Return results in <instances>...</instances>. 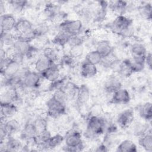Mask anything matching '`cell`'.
I'll use <instances>...</instances> for the list:
<instances>
[{
    "mask_svg": "<svg viewBox=\"0 0 152 152\" xmlns=\"http://www.w3.org/2000/svg\"><path fill=\"white\" fill-rule=\"evenodd\" d=\"M106 119L103 116H88L84 137L90 140H94L105 131Z\"/></svg>",
    "mask_w": 152,
    "mask_h": 152,
    "instance_id": "obj_1",
    "label": "cell"
},
{
    "mask_svg": "<svg viewBox=\"0 0 152 152\" xmlns=\"http://www.w3.org/2000/svg\"><path fill=\"white\" fill-rule=\"evenodd\" d=\"M64 141L65 151H78L84 147L81 133L75 129L69 130L64 137Z\"/></svg>",
    "mask_w": 152,
    "mask_h": 152,
    "instance_id": "obj_2",
    "label": "cell"
},
{
    "mask_svg": "<svg viewBox=\"0 0 152 152\" xmlns=\"http://www.w3.org/2000/svg\"><path fill=\"white\" fill-rule=\"evenodd\" d=\"M46 107L48 115L53 119H57L62 115L66 113V105L56 101L52 97L48 100Z\"/></svg>",
    "mask_w": 152,
    "mask_h": 152,
    "instance_id": "obj_3",
    "label": "cell"
},
{
    "mask_svg": "<svg viewBox=\"0 0 152 152\" xmlns=\"http://www.w3.org/2000/svg\"><path fill=\"white\" fill-rule=\"evenodd\" d=\"M59 31L66 32L71 36L80 34L83 28V22L80 20H65L58 25Z\"/></svg>",
    "mask_w": 152,
    "mask_h": 152,
    "instance_id": "obj_4",
    "label": "cell"
},
{
    "mask_svg": "<svg viewBox=\"0 0 152 152\" xmlns=\"http://www.w3.org/2000/svg\"><path fill=\"white\" fill-rule=\"evenodd\" d=\"M42 78V75L37 72L27 70L23 78V85L26 88H37L40 86Z\"/></svg>",
    "mask_w": 152,
    "mask_h": 152,
    "instance_id": "obj_5",
    "label": "cell"
},
{
    "mask_svg": "<svg viewBox=\"0 0 152 152\" xmlns=\"http://www.w3.org/2000/svg\"><path fill=\"white\" fill-rule=\"evenodd\" d=\"M132 25V20L124 15H118L109 25V28L115 33L119 34L126 28Z\"/></svg>",
    "mask_w": 152,
    "mask_h": 152,
    "instance_id": "obj_6",
    "label": "cell"
},
{
    "mask_svg": "<svg viewBox=\"0 0 152 152\" xmlns=\"http://www.w3.org/2000/svg\"><path fill=\"white\" fill-rule=\"evenodd\" d=\"M130 100L129 91L126 89L121 88L112 94L109 102L115 104H125L128 103Z\"/></svg>",
    "mask_w": 152,
    "mask_h": 152,
    "instance_id": "obj_7",
    "label": "cell"
},
{
    "mask_svg": "<svg viewBox=\"0 0 152 152\" xmlns=\"http://www.w3.org/2000/svg\"><path fill=\"white\" fill-rule=\"evenodd\" d=\"M18 91L15 87H7L1 95V103H15L20 100Z\"/></svg>",
    "mask_w": 152,
    "mask_h": 152,
    "instance_id": "obj_8",
    "label": "cell"
},
{
    "mask_svg": "<svg viewBox=\"0 0 152 152\" xmlns=\"http://www.w3.org/2000/svg\"><path fill=\"white\" fill-rule=\"evenodd\" d=\"M134 119V112L131 109H126L121 112L116 118L118 125L124 129L128 128L132 124Z\"/></svg>",
    "mask_w": 152,
    "mask_h": 152,
    "instance_id": "obj_9",
    "label": "cell"
},
{
    "mask_svg": "<svg viewBox=\"0 0 152 152\" xmlns=\"http://www.w3.org/2000/svg\"><path fill=\"white\" fill-rule=\"evenodd\" d=\"M17 110V105L13 103H1V124L12 118Z\"/></svg>",
    "mask_w": 152,
    "mask_h": 152,
    "instance_id": "obj_10",
    "label": "cell"
},
{
    "mask_svg": "<svg viewBox=\"0 0 152 152\" xmlns=\"http://www.w3.org/2000/svg\"><path fill=\"white\" fill-rule=\"evenodd\" d=\"M1 33L11 32L14 30L17 21L13 15L4 14L1 15Z\"/></svg>",
    "mask_w": 152,
    "mask_h": 152,
    "instance_id": "obj_11",
    "label": "cell"
},
{
    "mask_svg": "<svg viewBox=\"0 0 152 152\" xmlns=\"http://www.w3.org/2000/svg\"><path fill=\"white\" fill-rule=\"evenodd\" d=\"M4 145V147L1 146V151H18L23 148L22 142L18 139L15 138L12 136H10L7 138L5 143H1Z\"/></svg>",
    "mask_w": 152,
    "mask_h": 152,
    "instance_id": "obj_12",
    "label": "cell"
},
{
    "mask_svg": "<svg viewBox=\"0 0 152 152\" xmlns=\"http://www.w3.org/2000/svg\"><path fill=\"white\" fill-rule=\"evenodd\" d=\"M90 97V90L86 84H81L79 87L76 96L77 103L79 106L87 103Z\"/></svg>",
    "mask_w": 152,
    "mask_h": 152,
    "instance_id": "obj_13",
    "label": "cell"
},
{
    "mask_svg": "<svg viewBox=\"0 0 152 152\" xmlns=\"http://www.w3.org/2000/svg\"><path fill=\"white\" fill-rule=\"evenodd\" d=\"M122 88V84L118 78L113 76L109 77L104 82L103 89L107 94H112L114 92Z\"/></svg>",
    "mask_w": 152,
    "mask_h": 152,
    "instance_id": "obj_14",
    "label": "cell"
},
{
    "mask_svg": "<svg viewBox=\"0 0 152 152\" xmlns=\"http://www.w3.org/2000/svg\"><path fill=\"white\" fill-rule=\"evenodd\" d=\"M54 63L51 62L49 59L45 56L43 54L39 56L34 62L35 71L39 74H42L49 67H50Z\"/></svg>",
    "mask_w": 152,
    "mask_h": 152,
    "instance_id": "obj_15",
    "label": "cell"
},
{
    "mask_svg": "<svg viewBox=\"0 0 152 152\" xmlns=\"http://www.w3.org/2000/svg\"><path fill=\"white\" fill-rule=\"evenodd\" d=\"M60 74L59 67L56 64H53L41 75L43 78L50 83H52L59 78Z\"/></svg>",
    "mask_w": 152,
    "mask_h": 152,
    "instance_id": "obj_16",
    "label": "cell"
},
{
    "mask_svg": "<svg viewBox=\"0 0 152 152\" xmlns=\"http://www.w3.org/2000/svg\"><path fill=\"white\" fill-rule=\"evenodd\" d=\"M38 134V131L34 124L31 122L26 124L21 131V136L26 141L35 138Z\"/></svg>",
    "mask_w": 152,
    "mask_h": 152,
    "instance_id": "obj_17",
    "label": "cell"
},
{
    "mask_svg": "<svg viewBox=\"0 0 152 152\" xmlns=\"http://www.w3.org/2000/svg\"><path fill=\"white\" fill-rule=\"evenodd\" d=\"M113 48L107 40H100L97 42L96 45V50H97L102 58L107 57L112 53Z\"/></svg>",
    "mask_w": 152,
    "mask_h": 152,
    "instance_id": "obj_18",
    "label": "cell"
},
{
    "mask_svg": "<svg viewBox=\"0 0 152 152\" xmlns=\"http://www.w3.org/2000/svg\"><path fill=\"white\" fill-rule=\"evenodd\" d=\"M97 73L96 65L90 64L86 61L82 63L80 68L81 75L86 78H91L95 76Z\"/></svg>",
    "mask_w": 152,
    "mask_h": 152,
    "instance_id": "obj_19",
    "label": "cell"
},
{
    "mask_svg": "<svg viewBox=\"0 0 152 152\" xmlns=\"http://www.w3.org/2000/svg\"><path fill=\"white\" fill-rule=\"evenodd\" d=\"M17 40V35L11 32L1 33V48H11Z\"/></svg>",
    "mask_w": 152,
    "mask_h": 152,
    "instance_id": "obj_20",
    "label": "cell"
},
{
    "mask_svg": "<svg viewBox=\"0 0 152 152\" xmlns=\"http://www.w3.org/2000/svg\"><path fill=\"white\" fill-rule=\"evenodd\" d=\"M1 126L5 129L9 137L12 136V135L17 132L20 129V123L14 119H7L5 122L2 123Z\"/></svg>",
    "mask_w": 152,
    "mask_h": 152,
    "instance_id": "obj_21",
    "label": "cell"
},
{
    "mask_svg": "<svg viewBox=\"0 0 152 152\" xmlns=\"http://www.w3.org/2000/svg\"><path fill=\"white\" fill-rule=\"evenodd\" d=\"M33 28L32 23L27 19L21 18L17 21L15 28L14 32L18 36L21 33H23L29 30H31Z\"/></svg>",
    "mask_w": 152,
    "mask_h": 152,
    "instance_id": "obj_22",
    "label": "cell"
},
{
    "mask_svg": "<svg viewBox=\"0 0 152 152\" xmlns=\"http://www.w3.org/2000/svg\"><path fill=\"white\" fill-rule=\"evenodd\" d=\"M117 71L118 74L123 78H128L131 76L133 72L131 67L129 59H124L119 63Z\"/></svg>",
    "mask_w": 152,
    "mask_h": 152,
    "instance_id": "obj_23",
    "label": "cell"
},
{
    "mask_svg": "<svg viewBox=\"0 0 152 152\" xmlns=\"http://www.w3.org/2000/svg\"><path fill=\"white\" fill-rule=\"evenodd\" d=\"M21 65L12 60L5 68L3 72H1V75L6 78H12L15 76L20 70Z\"/></svg>",
    "mask_w": 152,
    "mask_h": 152,
    "instance_id": "obj_24",
    "label": "cell"
},
{
    "mask_svg": "<svg viewBox=\"0 0 152 152\" xmlns=\"http://www.w3.org/2000/svg\"><path fill=\"white\" fill-rule=\"evenodd\" d=\"M11 48L15 52L26 57L31 48V45L30 43L17 40Z\"/></svg>",
    "mask_w": 152,
    "mask_h": 152,
    "instance_id": "obj_25",
    "label": "cell"
},
{
    "mask_svg": "<svg viewBox=\"0 0 152 152\" xmlns=\"http://www.w3.org/2000/svg\"><path fill=\"white\" fill-rule=\"evenodd\" d=\"M139 115L147 121H151L152 118V107L151 102H146L138 107Z\"/></svg>",
    "mask_w": 152,
    "mask_h": 152,
    "instance_id": "obj_26",
    "label": "cell"
},
{
    "mask_svg": "<svg viewBox=\"0 0 152 152\" xmlns=\"http://www.w3.org/2000/svg\"><path fill=\"white\" fill-rule=\"evenodd\" d=\"M128 4L126 1H112L108 4V7L112 11L118 14L119 15H124L126 11Z\"/></svg>",
    "mask_w": 152,
    "mask_h": 152,
    "instance_id": "obj_27",
    "label": "cell"
},
{
    "mask_svg": "<svg viewBox=\"0 0 152 152\" xmlns=\"http://www.w3.org/2000/svg\"><path fill=\"white\" fill-rule=\"evenodd\" d=\"M138 144L145 151L149 152L152 151V135L151 130L139 137Z\"/></svg>",
    "mask_w": 152,
    "mask_h": 152,
    "instance_id": "obj_28",
    "label": "cell"
},
{
    "mask_svg": "<svg viewBox=\"0 0 152 152\" xmlns=\"http://www.w3.org/2000/svg\"><path fill=\"white\" fill-rule=\"evenodd\" d=\"M145 56L132 57V59H129L131 67L133 73L141 72L144 69L145 65Z\"/></svg>",
    "mask_w": 152,
    "mask_h": 152,
    "instance_id": "obj_29",
    "label": "cell"
},
{
    "mask_svg": "<svg viewBox=\"0 0 152 152\" xmlns=\"http://www.w3.org/2000/svg\"><path fill=\"white\" fill-rule=\"evenodd\" d=\"M71 36V35L66 33V32L58 31L55 35L52 40V42L56 45L59 46H64L68 43Z\"/></svg>",
    "mask_w": 152,
    "mask_h": 152,
    "instance_id": "obj_30",
    "label": "cell"
},
{
    "mask_svg": "<svg viewBox=\"0 0 152 152\" xmlns=\"http://www.w3.org/2000/svg\"><path fill=\"white\" fill-rule=\"evenodd\" d=\"M130 52L132 57H140L145 56L147 51L144 44L134 43L130 46Z\"/></svg>",
    "mask_w": 152,
    "mask_h": 152,
    "instance_id": "obj_31",
    "label": "cell"
},
{
    "mask_svg": "<svg viewBox=\"0 0 152 152\" xmlns=\"http://www.w3.org/2000/svg\"><path fill=\"white\" fill-rule=\"evenodd\" d=\"M116 151L119 152H136L137 151V148L133 141L129 140H125L118 145Z\"/></svg>",
    "mask_w": 152,
    "mask_h": 152,
    "instance_id": "obj_32",
    "label": "cell"
},
{
    "mask_svg": "<svg viewBox=\"0 0 152 152\" xmlns=\"http://www.w3.org/2000/svg\"><path fill=\"white\" fill-rule=\"evenodd\" d=\"M78 87H78L74 83L67 82L64 84L62 89L66 93L69 98V100H71L76 98Z\"/></svg>",
    "mask_w": 152,
    "mask_h": 152,
    "instance_id": "obj_33",
    "label": "cell"
},
{
    "mask_svg": "<svg viewBox=\"0 0 152 152\" xmlns=\"http://www.w3.org/2000/svg\"><path fill=\"white\" fill-rule=\"evenodd\" d=\"M102 58V56L97 50H91L86 55L85 58V61L96 65L100 63Z\"/></svg>",
    "mask_w": 152,
    "mask_h": 152,
    "instance_id": "obj_34",
    "label": "cell"
},
{
    "mask_svg": "<svg viewBox=\"0 0 152 152\" xmlns=\"http://www.w3.org/2000/svg\"><path fill=\"white\" fill-rule=\"evenodd\" d=\"M9 4L14 12L20 13L24 10L27 6L28 2L26 1H18V0H12L8 1Z\"/></svg>",
    "mask_w": 152,
    "mask_h": 152,
    "instance_id": "obj_35",
    "label": "cell"
},
{
    "mask_svg": "<svg viewBox=\"0 0 152 152\" xmlns=\"http://www.w3.org/2000/svg\"><path fill=\"white\" fill-rule=\"evenodd\" d=\"M64 141V137L62 135L58 134L55 135L51 136V137L48 141L46 145L48 148H54L61 145Z\"/></svg>",
    "mask_w": 152,
    "mask_h": 152,
    "instance_id": "obj_36",
    "label": "cell"
},
{
    "mask_svg": "<svg viewBox=\"0 0 152 152\" xmlns=\"http://www.w3.org/2000/svg\"><path fill=\"white\" fill-rule=\"evenodd\" d=\"M151 5L147 3L140 6L138 8L140 15L141 17L147 20H151Z\"/></svg>",
    "mask_w": 152,
    "mask_h": 152,
    "instance_id": "obj_37",
    "label": "cell"
},
{
    "mask_svg": "<svg viewBox=\"0 0 152 152\" xmlns=\"http://www.w3.org/2000/svg\"><path fill=\"white\" fill-rule=\"evenodd\" d=\"M36 38H37V36L34 31V27L32 29L17 36V40L28 43H30L31 41H33Z\"/></svg>",
    "mask_w": 152,
    "mask_h": 152,
    "instance_id": "obj_38",
    "label": "cell"
},
{
    "mask_svg": "<svg viewBox=\"0 0 152 152\" xmlns=\"http://www.w3.org/2000/svg\"><path fill=\"white\" fill-rule=\"evenodd\" d=\"M43 55L49 59L51 62L55 64L59 59V55L57 51L50 47H47L43 49Z\"/></svg>",
    "mask_w": 152,
    "mask_h": 152,
    "instance_id": "obj_39",
    "label": "cell"
},
{
    "mask_svg": "<svg viewBox=\"0 0 152 152\" xmlns=\"http://www.w3.org/2000/svg\"><path fill=\"white\" fill-rule=\"evenodd\" d=\"M34 30L36 34L37 37L45 36L49 32L50 26L47 24V23H38L36 26L34 27Z\"/></svg>",
    "mask_w": 152,
    "mask_h": 152,
    "instance_id": "obj_40",
    "label": "cell"
},
{
    "mask_svg": "<svg viewBox=\"0 0 152 152\" xmlns=\"http://www.w3.org/2000/svg\"><path fill=\"white\" fill-rule=\"evenodd\" d=\"M150 130V129H148V125L141 122L135 123L133 127L134 134L139 137L144 135Z\"/></svg>",
    "mask_w": 152,
    "mask_h": 152,
    "instance_id": "obj_41",
    "label": "cell"
},
{
    "mask_svg": "<svg viewBox=\"0 0 152 152\" xmlns=\"http://www.w3.org/2000/svg\"><path fill=\"white\" fill-rule=\"evenodd\" d=\"M56 101L66 105L67 102L69 100V98L66 94V93L61 88L57 90H55L52 96Z\"/></svg>",
    "mask_w": 152,
    "mask_h": 152,
    "instance_id": "obj_42",
    "label": "cell"
},
{
    "mask_svg": "<svg viewBox=\"0 0 152 152\" xmlns=\"http://www.w3.org/2000/svg\"><path fill=\"white\" fill-rule=\"evenodd\" d=\"M35 126L37 128L38 133L48 129V121L42 116H38L33 122Z\"/></svg>",
    "mask_w": 152,
    "mask_h": 152,
    "instance_id": "obj_43",
    "label": "cell"
},
{
    "mask_svg": "<svg viewBox=\"0 0 152 152\" xmlns=\"http://www.w3.org/2000/svg\"><path fill=\"white\" fill-rule=\"evenodd\" d=\"M85 42V38L84 36H81L80 34L71 36L68 45L71 47L83 45L84 42Z\"/></svg>",
    "mask_w": 152,
    "mask_h": 152,
    "instance_id": "obj_44",
    "label": "cell"
},
{
    "mask_svg": "<svg viewBox=\"0 0 152 152\" xmlns=\"http://www.w3.org/2000/svg\"><path fill=\"white\" fill-rule=\"evenodd\" d=\"M84 53V48L83 45L71 47L69 50V54L74 59L81 57Z\"/></svg>",
    "mask_w": 152,
    "mask_h": 152,
    "instance_id": "obj_45",
    "label": "cell"
},
{
    "mask_svg": "<svg viewBox=\"0 0 152 152\" xmlns=\"http://www.w3.org/2000/svg\"><path fill=\"white\" fill-rule=\"evenodd\" d=\"M103 113L102 106L99 103L93 104L89 109L88 116H101Z\"/></svg>",
    "mask_w": 152,
    "mask_h": 152,
    "instance_id": "obj_46",
    "label": "cell"
},
{
    "mask_svg": "<svg viewBox=\"0 0 152 152\" xmlns=\"http://www.w3.org/2000/svg\"><path fill=\"white\" fill-rule=\"evenodd\" d=\"M74 59L69 54L64 55L61 58V63L65 66H71L74 63Z\"/></svg>",
    "mask_w": 152,
    "mask_h": 152,
    "instance_id": "obj_47",
    "label": "cell"
},
{
    "mask_svg": "<svg viewBox=\"0 0 152 152\" xmlns=\"http://www.w3.org/2000/svg\"><path fill=\"white\" fill-rule=\"evenodd\" d=\"M134 34V28L132 26V25H131V26H129V27L126 28L125 29H124V30H122L118 34L121 36L123 37L129 38V37H131L132 36H133Z\"/></svg>",
    "mask_w": 152,
    "mask_h": 152,
    "instance_id": "obj_48",
    "label": "cell"
},
{
    "mask_svg": "<svg viewBox=\"0 0 152 152\" xmlns=\"http://www.w3.org/2000/svg\"><path fill=\"white\" fill-rule=\"evenodd\" d=\"M152 55L151 52H147L145 58V64L147 65L148 68L151 69V63H152Z\"/></svg>",
    "mask_w": 152,
    "mask_h": 152,
    "instance_id": "obj_49",
    "label": "cell"
},
{
    "mask_svg": "<svg viewBox=\"0 0 152 152\" xmlns=\"http://www.w3.org/2000/svg\"><path fill=\"white\" fill-rule=\"evenodd\" d=\"M94 151H108V149L104 144H101L96 147V148L94 150Z\"/></svg>",
    "mask_w": 152,
    "mask_h": 152,
    "instance_id": "obj_50",
    "label": "cell"
},
{
    "mask_svg": "<svg viewBox=\"0 0 152 152\" xmlns=\"http://www.w3.org/2000/svg\"><path fill=\"white\" fill-rule=\"evenodd\" d=\"M0 11H1V15L4 14V12L5 11V5H4V4L2 1L0 2Z\"/></svg>",
    "mask_w": 152,
    "mask_h": 152,
    "instance_id": "obj_51",
    "label": "cell"
}]
</instances>
